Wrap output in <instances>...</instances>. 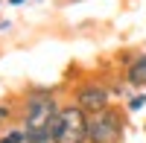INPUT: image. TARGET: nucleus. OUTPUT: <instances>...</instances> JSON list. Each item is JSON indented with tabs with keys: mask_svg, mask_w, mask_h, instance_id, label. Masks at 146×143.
<instances>
[{
	"mask_svg": "<svg viewBox=\"0 0 146 143\" xmlns=\"http://www.w3.org/2000/svg\"><path fill=\"white\" fill-rule=\"evenodd\" d=\"M76 105L85 108L88 114H96L111 105V88L102 85V82H85L76 88Z\"/></svg>",
	"mask_w": 146,
	"mask_h": 143,
	"instance_id": "4",
	"label": "nucleus"
},
{
	"mask_svg": "<svg viewBox=\"0 0 146 143\" xmlns=\"http://www.w3.org/2000/svg\"><path fill=\"white\" fill-rule=\"evenodd\" d=\"M143 108H146V91H137L135 97H129V102H126V111L137 114V111H143Z\"/></svg>",
	"mask_w": 146,
	"mask_h": 143,
	"instance_id": "7",
	"label": "nucleus"
},
{
	"mask_svg": "<svg viewBox=\"0 0 146 143\" xmlns=\"http://www.w3.org/2000/svg\"><path fill=\"white\" fill-rule=\"evenodd\" d=\"M143 132H146V126H143Z\"/></svg>",
	"mask_w": 146,
	"mask_h": 143,
	"instance_id": "11",
	"label": "nucleus"
},
{
	"mask_svg": "<svg viewBox=\"0 0 146 143\" xmlns=\"http://www.w3.org/2000/svg\"><path fill=\"white\" fill-rule=\"evenodd\" d=\"M0 143H29V134H27V128H9L0 137Z\"/></svg>",
	"mask_w": 146,
	"mask_h": 143,
	"instance_id": "6",
	"label": "nucleus"
},
{
	"mask_svg": "<svg viewBox=\"0 0 146 143\" xmlns=\"http://www.w3.org/2000/svg\"><path fill=\"white\" fill-rule=\"evenodd\" d=\"M9 117H12V108L9 105H0V123H6Z\"/></svg>",
	"mask_w": 146,
	"mask_h": 143,
	"instance_id": "9",
	"label": "nucleus"
},
{
	"mask_svg": "<svg viewBox=\"0 0 146 143\" xmlns=\"http://www.w3.org/2000/svg\"><path fill=\"white\" fill-rule=\"evenodd\" d=\"M58 105L53 99V91L47 88H32L27 93V105H23V128L27 134H50V123L56 120Z\"/></svg>",
	"mask_w": 146,
	"mask_h": 143,
	"instance_id": "1",
	"label": "nucleus"
},
{
	"mask_svg": "<svg viewBox=\"0 0 146 143\" xmlns=\"http://www.w3.org/2000/svg\"><path fill=\"white\" fill-rule=\"evenodd\" d=\"M126 137V117L120 108H108L88 114V143H123Z\"/></svg>",
	"mask_w": 146,
	"mask_h": 143,
	"instance_id": "3",
	"label": "nucleus"
},
{
	"mask_svg": "<svg viewBox=\"0 0 146 143\" xmlns=\"http://www.w3.org/2000/svg\"><path fill=\"white\" fill-rule=\"evenodd\" d=\"M29 143H58L53 134H29Z\"/></svg>",
	"mask_w": 146,
	"mask_h": 143,
	"instance_id": "8",
	"label": "nucleus"
},
{
	"mask_svg": "<svg viewBox=\"0 0 146 143\" xmlns=\"http://www.w3.org/2000/svg\"><path fill=\"white\" fill-rule=\"evenodd\" d=\"M27 0H9V6H23Z\"/></svg>",
	"mask_w": 146,
	"mask_h": 143,
	"instance_id": "10",
	"label": "nucleus"
},
{
	"mask_svg": "<svg viewBox=\"0 0 146 143\" xmlns=\"http://www.w3.org/2000/svg\"><path fill=\"white\" fill-rule=\"evenodd\" d=\"M50 134L58 143H88V111L76 102L62 105L56 120L50 123Z\"/></svg>",
	"mask_w": 146,
	"mask_h": 143,
	"instance_id": "2",
	"label": "nucleus"
},
{
	"mask_svg": "<svg viewBox=\"0 0 146 143\" xmlns=\"http://www.w3.org/2000/svg\"><path fill=\"white\" fill-rule=\"evenodd\" d=\"M126 85L135 88V91L146 88V53H137V56L129 58V64H126Z\"/></svg>",
	"mask_w": 146,
	"mask_h": 143,
	"instance_id": "5",
	"label": "nucleus"
}]
</instances>
